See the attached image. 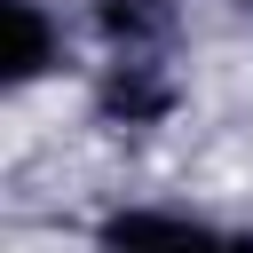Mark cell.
I'll return each mask as SVG.
<instances>
[{
	"label": "cell",
	"instance_id": "obj_1",
	"mask_svg": "<svg viewBox=\"0 0 253 253\" xmlns=\"http://www.w3.org/2000/svg\"><path fill=\"white\" fill-rule=\"evenodd\" d=\"M111 253H229V237L198 229V221H174V213H119L103 229Z\"/></svg>",
	"mask_w": 253,
	"mask_h": 253
},
{
	"label": "cell",
	"instance_id": "obj_2",
	"mask_svg": "<svg viewBox=\"0 0 253 253\" xmlns=\"http://www.w3.org/2000/svg\"><path fill=\"white\" fill-rule=\"evenodd\" d=\"M8 32H16L8 71H16V79H32V71L47 63V24H40V8H32V0H8Z\"/></svg>",
	"mask_w": 253,
	"mask_h": 253
},
{
	"label": "cell",
	"instance_id": "obj_3",
	"mask_svg": "<svg viewBox=\"0 0 253 253\" xmlns=\"http://www.w3.org/2000/svg\"><path fill=\"white\" fill-rule=\"evenodd\" d=\"M229 253H253V237H229Z\"/></svg>",
	"mask_w": 253,
	"mask_h": 253
}]
</instances>
